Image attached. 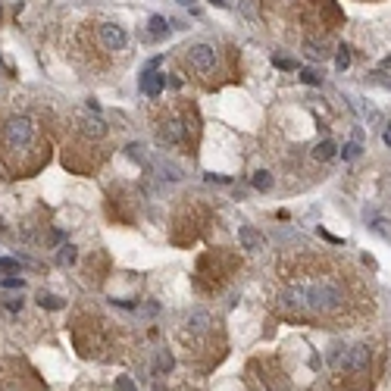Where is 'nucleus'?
<instances>
[{"label":"nucleus","instance_id":"obj_17","mask_svg":"<svg viewBox=\"0 0 391 391\" xmlns=\"http://www.w3.org/2000/svg\"><path fill=\"white\" fill-rule=\"evenodd\" d=\"M166 31H169V25H166L163 16H151V38H163Z\"/></svg>","mask_w":391,"mask_h":391},{"label":"nucleus","instance_id":"obj_31","mask_svg":"<svg viewBox=\"0 0 391 391\" xmlns=\"http://www.w3.org/2000/svg\"><path fill=\"white\" fill-rule=\"evenodd\" d=\"M385 144H388V147H391V125H388V128H385Z\"/></svg>","mask_w":391,"mask_h":391},{"label":"nucleus","instance_id":"obj_21","mask_svg":"<svg viewBox=\"0 0 391 391\" xmlns=\"http://www.w3.org/2000/svg\"><path fill=\"white\" fill-rule=\"evenodd\" d=\"M357 157H360V144L357 141H350V144L341 147V160H357Z\"/></svg>","mask_w":391,"mask_h":391},{"label":"nucleus","instance_id":"obj_6","mask_svg":"<svg viewBox=\"0 0 391 391\" xmlns=\"http://www.w3.org/2000/svg\"><path fill=\"white\" fill-rule=\"evenodd\" d=\"M369 369V347L357 344V347H347V372H366Z\"/></svg>","mask_w":391,"mask_h":391},{"label":"nucleus","instance_id":"obj_4","mask_svg":"<svg viewBox=\"0 0 391 391\" xmlns=\"http://www.w3.org/2000/svg\"><path fill=\"white\" fill-rule=\"evenodd\" d=\"M100 44H103V50H125V44H128V34H125V28L122 25H116V22H103L100 25Z\"/></svg>","mask_w":391,"mask_h":391},{"label":"nucleus","instance_id":"obj_13","mask_svg":"<svg viewBox=\"0 0 391 391\" xmlns=\"http://www.w3.org/2000/svg\"><path fill=\"white\" fill-rule=\"evenodd\" d=\"M38 304L44 310H63L66 307V301H63V297H57V294H38Z\"/></svg>","mask_w":391,"mask_h":391},{"label":"nucleus","instance_id":"obj_34","mask_svg":"<svg viewBox=\"0 0 391 391\" xmlns=\"http://www.w3.org/2000/svg\"><path fill=\"white\" fill-rule=\"evenodd\" d=\"M0 229H4V222H0Z\"/></svg>","mask_w":391,"mask_h":391},{"label":"nucleus","instance_id":"obj_16","mask_svg":"<svg viewBox=\"0 0 391 391\" xmlns=\"http://www.w3.org/2000/svg\"><path fill=\"white\" fill-rule=\"evenodd\" d=\"M326 53H329V50H326V41H313V38L307 41V57H313V60H323Z\"/></svg>","mask_w":391,"mask_h":391},{"label":"nucleus","instance_id":"obj_32","mask_svg":"<svg viewBox=\"0 0 391 391\" xmlns=\"http://www.w3.org/2000/svg\"><path fill=\"white\" fill-rule=\"evenodd\" d=\"M175 4H182V7H191V4H194V0H175Z\"/></svg>","mask_w":391,"mask_h":391},{"label":"nucleus","instance_id":"obj_18","mask_svg":"<svg viewBox=\"0 0 391 391\" xmlns=\"http://www.w3.org/2000/svg\"><path fill=\"white\" fill-rule=\"evenodd\" d=\"M160 172H163V179H169V182H179L182 179V169L175 163H160Z\"/></svg>","mask_w":391,"mask_h":391},{"label":"nucleus","instance_id":"obj_10","mask_svg":"<svg viewBox=\"0 0 391 391\" xmlns=\"http://www.w3.org/2000/svg\"><path fill=\"white\" fill-rule=\"evenodd\" d=\"M82 132L91 135V138H103V135H106V125H103V119H97V116H85V119H82Z\"/></svg>","mask_w":391,"mask_h":391},{"label":"nucleus","instance_id":"obj_22","mask_svg":"<svg viewBox=\"0 0 391 391\" xmlns=\"http://www.w3.org/2000/svg\"><path fill=\"white\" fill-rule=\"evenodd\" d=\"M301 82H304V85H319L323 76H319L316 69H304V72H301Z\"/></svg>","mask_w":391,"mask_h":391},{"label":"nucleus","instance_id":"obj_7","mask_svg":"<svg viewBox=\"0 0 391 391\" xmlns=\"http://www.w3.org/2000/svg\"><path fill=\"white\" fill-rule=\"evenodd\" d=\"M163 85H166V76H163V72H154V69L141 72V91H144L147 97H160Z\"/></svg>","mask_w":391,"mask_h":391},{"label":"nucleus","instance_id":"obj_12","mask_svg":"<svg viewBox=\"0 0 391 391\" xmlns=\"http://www.w3.org/2000/svg\"><path fill=\"white\" fill-rule=\"evenodd\" d=\"M272 172H266V169H260V172H254V188L257 191H269L272 188Z\"/></svg>","mask_w":391,"mask_h":391},{"label":"nucleus","instance_id":"obj_14","mask_svg":"<svg viewBox=\"0 0 391 391\" xmlns=\"http://www.w3.org/2000/svg\"><path fill=\"white\" fill-rule=\"evenodd\" d=\"M329 363H332V369H347V347H335Z\"/></svg>","mask_w":391,"mask_h":391},{"label":"nucleus","instance_id":"obj_20","mask_svg":"<svg viewBox=\"0 0 391 391\" xmlns=\"http://www.w3.org/2000/svg\"><path fill=\"white\" fill-rule=\"evenodd\" d=\"M335 66H338V69H347V66H350V50H347L344 44L338 47V53H335Z\"/></svg>","mask_w":391,"mask_h":391},{"label":"nucleus","instance_id":"obj_33","mask_svg":"<svg viewBox=\"0 0 391 391\" xmlns=\"http://www.w3.org/2000/svg\"><path fill=\"white\" fill-rule=\"evenodd\" d=\"M154 391H166V388H163V385H154Z\"/></svg>","mask_w":391,"mask_h":391},{"label":"nucleus","instance_id":"obj_3","mask_svg":"<svg viewBox=\"0 0 391 391\" xmlns=\"http://www.w3.org/2000/svg\"><path fill=\"white\" fill-rule=\"evenodd\" d=\"M188 63L200 72V76H210L216 69V50L210 44H191L188 47Z\"/></svg>","mask_w":391,"mask_h":391},{"label":"nucleus","instance_id":"obj_2","mask_svg":"<svg viewBox=\"0 0 391 391\" xmlns=\"http://www.w3.org/2000/svg\"><path fill=\"white\" fill-rule=\"evenodd\" d=\"M4 135H7V144L22 151V147L31 144V135H34V125L25 119V116H13L7 125H4Z\"/></svg>","mask_w":391,"mask_h":391},{"label":"nucleus","instance_id":"obj_25","mask_svg":"<svg viewBox=\"0 0 391 391\" xmlns=\"http://www.w3.org/2000/svg\"><path fill=\"white\" fill-rule=\"evenodd\" d=\"M272 63H275L278 69H285V72H291V69H297V63H294V60H288V57H272Z\"/></svg>","mask_w":391,"mask_h":391},{"label":"nucleus","instance_id":"obj_28","mask_svg":"<svg viewBox=\"0 0 391 391\" xmlns=\"http://www.w3.org/2000/svg\"><path fill=\"white\" fill-rule=\"evenodd\" d=\"M207 182H219V185H229V175H216V172H207Z\"/></svg>","mask_w":391,"mask_h":391},{"label":"nucleus","instance_id":"obj_15","mask_svg":"<svg viewBox=\"0 0 391 391\" xmlns=\"http://www.w3.org/2000/svg\"><path fill=\"white\" fill-rule=\"evenodd\" d=\"M172 366H175L172 353H169V350H160V357H157V376H163V372H169Z\"/></svg>","mask_w":391,"mask_h":391},{"label":"nucleus","instance_id":"obj_8","mask_svg":"<svg viewBox=\"0 0 391 391\" xmlns=\"http://www.w3.org/2000/svg\"><path fill=\"white\" fill-rule=\"evenodd\" d=\"M238 238H241V247H244V251H260V247H263V235H260L254 226H241Z\"/></svg>","mask_w":391,"mask_h":391},{"label":"nucleus","instance_id":"obj_5","mask_svg":"<svg viewBox=\"0 0 391 391\" xmlns=\"http://www.w3.org/2000/svg\"><path fill=\"white\" fill-rule=\"evenodd\" d=\"M185 138V125L179 119H163L160 128H157V141L160 144H182Z\"/></svg>","mask_w":391,"mask_h":391},{"label":"nucleus","instance_id":"obj_26","mask_svg":"<svg viewBox=\"0 0 391 391\" xmlns=\"http://www.w3.org/2000/svg\"><path fill=\"white\" fill-rule=\"evenodd\" d=\"M25 285V278H19V275H7L4 278V288H22Z\"/></svg>","mask_w":391,"mask_h":391},{"label":"nucleus","instance_id":"obj_24","mask_svg":"<svg viewBox=\"0 0 391 391\" xmlns=\"http://www.w3.org/2000/svg\"><path fill=\"white\" fill-rule=\"evenodd\" d=\"M125 151H128V157H132V160H138V163H144V147H141V144H128V147H125Z\"/></svg>","mask_w":391,"mask_h":391},{"label":"nucleus","instance_id":"obj_30","mask_svg":"<svg viewBox=\"0 0 391 391\" xmlns=\"http://www.w3.org/2000/svg\"><path fill=\"white\" fill-rule=\"evenodd\" d=\"M210 4H216V7H229L232 0H210Z\"/></svg>","mask_w":391,"mask_h":391},{"label":"nucleus","instance_id":"obj_9","mask_svg":"<svg viewBox=\"0 0 391 391\" xmlns=\"http://www.w3.org/2000/svg\"><path fill=\"white\" fill-rule=\"evenodd\" d=\"M188 326H191V332H210L213 316H210L207 310H194V313L188 316Z\"/></svg>","mask_w":391,"mask_h":391},{"label":"nucleus","instance_id":"obj_11","mask_svg":"<svg viewBox=\"0 0 391 391\" xmlns=\"http://www.w3.org/2000/svg\"><path fill=\"white\" fill-rule=\"evenodd\" d=\"M335 151H338V147H335L332 141H319V144L313 147V157H316V160H332Z\"/></svg>","mask_w":391,"mask_h":391},{"label":"nucleus","instance_id":"obj_19","mask_svg":"<svg viewBox=\"0 0 391 391\" xmlns=\"http://www.w3.org/2000/svg\"><path fill=\"white\" fill-rule=\"evenodd\" d=\"M76 247H72V244H66V247H60V254H57V260H60V263L63 266H72V263H76Z\"/></svg>","mask_w":391,"mask_h":391},{"label":"nucleus","instance_id":"obj_29","mask_svg":"<svg viewBox=\"0 0 391 391\" xmlns=\"http://www.w3.org/2000/svg\"><path fill=\"white\" fill-rule=\"evenodd\" d=\"M19 307H22L19 297H10V301H7V310H19Z\"/></svg>","mask_w":391,"mask_h":391},{"label":"nucleus","instance_id":"obj_1","mask_svg":"<svg viewBox=\"0 0 391 391\" xmlns=\"http://www.w3.org/2000/svg\"><path fill=\"white\" fill-rule=\"evenodd\" d=\"M347 304L341 282L335 278H304L282 291V307L294 316H329Z\"/></svg>","mask_w":391,"mask_h":391},{"label":"nucleus","instance_id":"obj_23","mask_svg":"<svg viewBox=\"0 0 391 391\" xmlns=\"http://www.w3.org/2000/svg\"><path fill=\"white\" fill-rule=\"evenodd\" d=\"M116 391H138V388L128 376H116Z\"/></svg>","mask_w":391,"mask_h":391},{"label":"nucleus","instance_id":"obj_27","mask_svg":"<svg viewBox=\"0 0 391 391\" xmlns=\"http://www.w3.org/2000/svg\"><path fill=\"white\" fill-rule=\"evenodd\" d=\"M0 269H4V272H13V269H19V263H16L13 257H0Z\"/></svg>","mask_w":391,"mask_h":391}]
</instances>
